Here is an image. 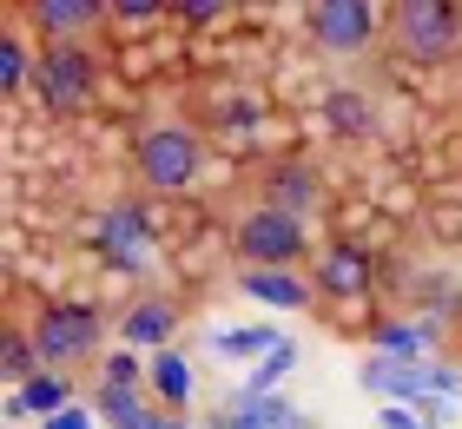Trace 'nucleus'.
Listing matches in <instances>:
<instances>
[{
	"label": "nucleus",
	"instance_id": "nucleus-1",
	"mask_svg": "<svg viewBox=\"0 0 462 429\" xmlns=\"http://www.w3.org/2000/svg\"><path fill=\"white\" fill-rule=\"evenodd\" d=\"M199 165H205V145H199L192 126H179V119H152L133 139V179L145 191H159V199L185 191V185L199 179Z\"/></svg>",
	"mask_w": 462,
	"mask_h": 429
},
{
	"label": "nucleus",
	"instance_id": "nucleus-2",
	"mask_svg": "<svg viewBox=\"0 0 462 429\" xmlns=\"http://www.w3.org/2000/svg\"><path fill=\"white\" fill-rule=\"evenodd\" d=\"M383 33L390 47L416 60V67H443V60L456 53V7H443V0H396V7L383 14Z\"/></svg>",
	"mask_w": 462,
	"mask_h": 429
},
{
	"label": "nucleus",
	"instance_id": "nucleus-3",
	"mask_svg": "<svg viewBox=\"0 0 462 429\" xmlns=\"http://www.w3.org/2000/svg\"><path fill=\"white\" fill-rule=\"evenodd\" d=\"M27 337H33V357L60 377V370H73V363L99 357V311L93 304H40Z\"/></svg>",
	"mask_w": 462,
	"mask_h": 429
},
{
	"label": "nucleus",
	"instance_id": "nucleus-4",
	"mask_svg": "<svg viewBox=\"0 0 462 429\" xmlns=\"http://www.w3.org/2000/svg\"><path fill=\"white\" fill-rule=\"evenodd\" d=\"M231 245H238V257L251 271H291L304 257V245H310V231H304V219H284V211H245L238 219V231H231Z\"/></svg>",
	"mask_w": 462,
	"mask_h": 429
},
{
	"label": "nucleus",
	"instance_id": "nucleus-5",
	"mask_svg": "<svg viewBox=\"0 0 462 429\" xmlns=\"http://www.w3.org/2000/svg\"><path fill=\"white\" fill-rule=\"evenodd\" d=\"M93 86H99V60H93V47H47L33 60V93H40V106L47 113H79V106L93 99Z\"/></svg>",
	"mask_w": 462,
	"mask_h": 429
},
{
	"label": "nucleus",
	"instance_id": "nucleus-6",
	"mask_svg": "<svg viewBox=\"0 0 462 429\" xmlns=\"http://www.w3.org/2000/svg\"><path fill=\"white\" fill-rule=\"evenodd\" d=\"M304 20H310V40H318L324 53H337V60H356L383 33V14H376L370 0H318Z\"/></svg>",
	"mask_w": 462,
	"mask_h": 429
},
{
	"label": "nucleus",
	"instance_id": "nucleus-7",
	"mask_svg": "<svg viewBox=\"0 0 462 429\" xmlns=\"http://www.w3.org/2000/svg\"><path fill=\"white\" fill-rule=\"evenodd\" d=\"M356 383H364L370 396H390V403H403V396H436V390H456V370L449 363H403V357H364V370H356Z\"/></svg>",
	"mask_w": 462,
	"mask_h": 429
},
{
	"label": "nucleus",
	"instance_id": "nucleus-8",
	"mask_svg": "<svg viewBox=\"0 0 462 429\" xmlns=\"http://www.w3.org/2000/svg\"><path fill=\"white\" fill-rule=\"evenodd\" d=\"M93 245H99V257H106L113 271H145V265H152V225H145V211L133 199H119V205L99 211Z\"/></svg>",
	"mask_w": 462,
	"mask_h": 429
},
{
	"label": "nucleus",
	"instance_id": "nucleus-9",
	"mask_svg": "<svg viewBox=\"0 0 462 429\" xmlns=\"http://www.w3.org/2000/svg\"><path fill=\"white\" fill-rule=\"evenodd\" d=\"M106 20V0H33L27 27L47 40V47H87V33Z\"/></svg>",
	"mask_w": 462,
	"mask_h": 429
},
{
	"label": "nucleus",
	"instance_id": "nucleus-10",
	"mask_svg": "<svg viewBox=\"0 0 462 429\" xmlns=\"http://www.w3.org/2000/svg\"><path fill=\"white\" fill-rule=\"evenodd\" d=\"M119 337H125V350H133V343H145V350H165V337H179V304H172L165 291L133 297V304H125V317H119Z\"/></svg>",
	"mask_w": 462,
	"mask_h": 429
},
{
	"label": "nucleus",
	"instance_id": "nucleus-11",
	"mask_svg": "<svg viewBox=\"0 0 462 429\" xmlns=\"http://www.w3.org/2000/svg\"><path fill=\"white\" fill-rule=\"evenodd\" d=\"M225 429H310L284 396H264V390H231L225 396Z\"/></svg>",
	"mask_w": 462,
	"mask_h": 429
},
{
	"label": "nucleus",
	"instance_id": "nucleus-12",
	"mask_svg": "<svg viewBox=\"0 0 462 429\" xmlns=\"http://www.w3.org/2000/svg\"><path fill=\"white\" fill-rule=\"evenodd\" d=\"M310 205H318V179H310V165H271L264 172V211L304 219Z\"/></svg>",
	"mask_w": 462,
	"mask_h": 429
},
{
	"label": "nucleus",
	"instance_id": "nucleus-13",
	"mask_svg": "<svg viewBox=\"0 0 462 429\" xmlns=\"http://www.w3.org/2000/svg\"><path fill=\"white\" fill-rule=\"evenodd\" d=\"M238 291L245 297H258V304H278V311H304L310 304V284H304V277L298 271H238Z\"/></svg>",
	"mask_w": 462,
	"mask_h": 429
},
{
	"label": "nucleus",
	"instance_id": "nucleus-14",
	"mask_svg": "<svg viewBox=\"0 0 462 429\" xmlns=\"http://www.w3.org/2000/svg\"><path fill=\"white\" fill-rule=\"evenodd\" d=\"M318 284L330 291V297H356L370 284V257L356 251V245H330L324 251V271H318Z\"/></svg>",
	"mask_w": 462,
	"mask_h": 429
},
{
	"label": "nucleus",
	"instance_id": "nucleus-15",
	"mask_svg": "<svg viewBox=\"0 0 462 429\" xmlns=\"http://www.w3.org/2000/svg\"><path fill=\"white\" fill-rule=\"evenodd\" d=\"M152 396L165 403V410H185V403H192V363H185L179 350H152Z\"/></svg>",
	"mask_w": 462,
	"mask_h": 429
},
{
	"label": "nucleus",
	"instance_id": "nucleus-16",
	"mask_svg": "<svg viewBox=\"0 0 462 429\" xmlns=\"http://www.w3.org/2000/svg\"><path fill=\"white\" fill-rule=\"evenodd\" d=\"M33 47H27V33L20 27H0V99H14L20 86H33Z\"/></svg>",
	"mask_w": 462,
	"mask_h": 429
},
{
	"label": "nucleus",
	"instance_id": "nucleus-17",
	"mask_svg": "<svg viewBox=\"0 0 462 429\" xmlns=\"http://www.w3.org/2000/svg\"><path fill=\"white\" fill-rule=\"evenodd\" d=\"M67 377H53V370H40V377H27V383H20V396H14V416L20 410H33V416H60V410H67Z\"/></svg>",
	"mask_w": 462,
	"mask_h": 429
},
{
	"label": "nucleus",
	"instance_id": "nucleus-18",
	"mask_svg": "<svg viewBox=\"0 0 462 429\" xmlns=\"http://www.w3.org/2000/svg\"><path fill=\"white\" fill-rule=\"evenodd\" d=\"M93 410L106 416L113 429H165V416H152L133 390H99V396H93Z\"/></svg>",
	"mask_w": 462,
	"mask_h": 429
},
{
	"label": "nucleus",
	"instance_id": "nucleus-19",
	"mask_svg": "<svg viewBox=\"0 0 462 429\" xmlns=\"http://www.w3.org/2000/svg\"><path fill=\"white\" fill-rule=\"evenodd\" d=\"M212 350L218 357H271V350H278V337H271L264 324H238V331H218Z\"/></svg>",
	"mask_w": 462,
	"mask_h": 429
},
{
	"label": "nucleus",
	"instance_id": "nucleus-20",
	"mask_svg": "<svg viewBox=\"0 0 462 429\" xmlns=\"http://www.w3.org/2000/svg\"><path fill=\"white\" fill-rule=\"evenodd\" d=\"M376 357H403V363H423L430 357V337L416 324H383L376 331Z\"/></svg>",
	"mask_w": 462,
	"mask_h": 429
},
{
	"label": "nucleus",
	"instance_id": "nucleus-21",
	"mask_svg": "<svg viewBox=\"0 0 462 429\" xmlns=\"http://www.w3.org/2000/svg\"><path fill=\"white\" fill-rule=\"evenodd\" d=\"M0 377H40V357H33V337H20V331H0Z\"/></svg>",
	"mask_w": 462,
	"mask_h": 429
},
{
	"label": "nucleus",
	"instance_id": "nucleus-22",
	"mask_svg": "<svg viewBox=\"0 0 462 429\" xmlns=\"http://www.w3.org/2000/svg\"><path fill=\"white\" fill-rule=\"evenodd\" d=\"M324 113H330V126H337V133H350V139H364L370 126H376V119H370V106L356 99L350 86H344V93H330V106H324Z\"/></svg>",
	"mask_w": 462,
	"mask_h": 429
},
{
	"label": "nucleus",
	"instance_id": "nucleus-23",
	"mask_svg": "<svg viewBox=\"0 0 462 429\" xmlns=\"http://www.w3.org/2000/svg\"><path fill=\"white\" fill-rule=\"evenodd\" d=\"M291 363H298V343H278L271 357H258V370H251V383H245V390H264V396H271V383H278V377H291Z\"/></svg>",
	"mask_w": 462,
	"mask_h": 429
},
{
	"label": "nucleus",
	"instance_id": "nucleus-24",
	"mask_svg": "<svg viewBox=\"0 0 462 429\" xmlns=\"http://www.w3.org/2000/svg\"><path fill=\"white\" fill-rule=\"evenodd\" d=\"M133 383H139L133 350H113V357H106V390H133Z\"/></svg>",
	"mask_w": 462,
	"mask_h": 429
},
{
	"label": "nucleus",
	"instance_id": "nucleus-25",
	"mask_svg": "<svg viewBox=\"0 0 462 429\" xmlns=\"http://www.w3.org/2000/svg\"><path fill=\"white\" fill-rule=\"evenodd\" d=\"M218 14H225V0H179V20H192V27H205Z\"/></svg>",
	"mask_w": 462,
	"mask_h": 429
},
{
	"label": "nucleus",
	"instance_id": "nucleus-26",
	"mask_svg": "<svg viewBox=\"0 0 462 429\" xmlns=\"http://www.w3.org/2000/svg\"><path fill=\"white\" fill-rule=\"evenodd\" d=\"M106 14H113V20H152V14H165V7H159V0H113Z\"/></svg>",
	"mask_w": 462,
	"mask_h": 429
},
{
	"label": "nucleus",
	"instance_id": "nucleus-27",
	"mask_svg": "<svg viewBox=\"0 0 462 429\" xmlns=\"http://www.w3.org/2000/svg\"><path fill=\"white\" fill-rule=\"evenodd\" d=\"M47 429H93V410H79V403H67L60 416H47Z\"/></svg>",
	"mask_w": 462,
	"mask_h": 429
},
{
	"label": "nucleus",
	"instance_id": "nucleus-28",
	"mask_svg": "<svg viewBox=\"0 0 462 429\" xmlns=\"http://www.w3.org/2000/svg\"><path fill=\"white\" fill-rule=\"evenodd\" d=\"M383 429H423L410 410H396V403H383Z\"/></svg>",
	"mask_w": 462,
	"mask_h": 429
},
{
	"label": "nucleus",
	"instance_id": "nucleus-29",
	"mask_svg": "<svg viewBox=\"0 0 462 429\" xmlns=\"http://www.w3.org/2000/svg\"><path fill=\"white\" fill-rule=\"evenodd\" d=\"M165 429H192V423H179V416H172V423H165Z\"/></svg>",
	"mask_w": 462,
	"mask_h": 429
}]
</instances>
